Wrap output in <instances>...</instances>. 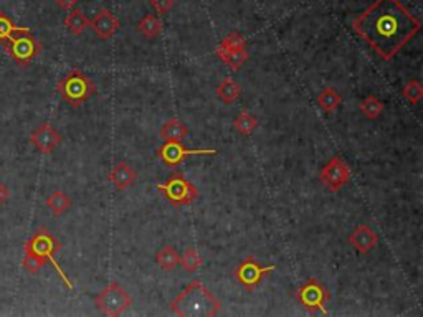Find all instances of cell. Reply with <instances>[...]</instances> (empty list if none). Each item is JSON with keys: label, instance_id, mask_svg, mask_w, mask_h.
Listing matches in <instances>:
<instances>
[{"label": "cell", "instance_id": "6da1fadb", "mask_svg": "<svg viewBox=\"0 0 423 317\" xmlns=\"http://www.w3.org/2000/svg\"><path fill=\"white\" fill-rule=\"evenodd\" d=\"M420 29L422 22L400 0H374L352 20V30L385 61L394 58Z\"/></svg>", "mask_w": 423, "mask_h": 317}, {"label": "cell", "instance_id": "7a4b0ae2", "mask_svg": "<svg viewBox=\"0 0 423 317\" xmlns=\"http://www.w3.org/2000/svg\"><path fill=\"white\" fill-rule=\"evenodd\" d=\"M222 304L200 281L191 284L170 302V311L180 317H214Z\"/></svg>", "mask_w": 423, "mask_h": 317}, {"label": "cell", "instance_id": "3957f363", "mask_svg": "<svg viewBox=\"0 0 423 317\" xmlns=\"http://www.w3.org/2000/svg\"><path fill=\"white\" fill-rule=\"evenodd\" d=\"M56 92L61 96V99L77 108V106L86 103L95 95L96 86L85 73L79 72V70H72L58 81Z\"/></svg>", "mask_w": 423, "mask_h": 317}, {"label": "cell", "instance_id": "277c9868", "mask_svg": "<svg viewBox=\"0 0 423 317\" xmlns=\"http://www.w3.org/2000/svg\"><path fill=\"white\" fill-rule=\"evenodd\" d=\"M61 248L60 241L56 240L55 236L51 235L50 231H48V228L45 227H40L37 231L33 233V236L30 238L29 241H25L24 250H30L33 251V253H37L38 257H42L45 261H50L51 266L55 268L56 273H58L61 281L66 284V288L73 289V283L68 279V276H66V273L61 270V266L58 264V261L55 259V254L58 253Z\"/></svg>", "mask_w": 423, "mask_h": 317}, {"label": "cell", "instance_id": "5b68a950", "mask_svg": "<svg viewBox=\"0 0 423 317\" xmlns=\"http://www.w3.org/2000/svg\"><path fill=\"white\" fill-rule=\"evenodd\" d=\"M3 50L19 66H29L33 58L42 53L43 47L30 32L13 35L7 42H3Z\"/></svg>", "mask_w": 423, "mask_h": 317}, {"label": "cell", "instance_id": "8992f818", "mask_svg": "<svg viewBox=\"0 0 423 317\" xmlns=\"http://www.w3.org/2000/svg\"><path fill=\"white\" fill-rule=\"evenodd\" d=\"M156 188L164 193L166 200L172 206H185L191 205L198 198V190L191 180L182 175H172L166 184H157Z\"/></svg>", "mask_w": 423, "mask_h": 317}, {"label": "cell", "instance_id": "52a82bcc", "mask_svg": "<svg viewBox=\"0 0 423 317\" xmlns=\"http://www.w3.org/2000/svg\"><path fill=\"white\" fill-rule=\"evenodd\" d=\"M96 307L109 317H118L132 306V298L118 283H111L95 298Z\"/></svg>", "mask_w": 423, "mask_h": 317}, {"label": "cell", "instance_id": "ba28073f", "mask_svg": "<svg viewBox=\"0 0 423 317\" xmlns=\"http://www.w3.org/2000/svg\"><path fill=\"white\" fill-rule=\"evenodd\" d=\"M296 298L298 301L301 302L304 309L310 311L311 314H314L317 311L323 312L324 316L329 314L328 307H326V302L329 301L330 294L329 291L319 283V281L314 279V277H311L310 281H306V283L298 289Z\"/></svg>", "mask_w": 423, "mask_h": 317}, {"label": "cell", "instance_id": "9c48e42d", "mask_svg": "<svg viewBox=\"0 0 423 317\" xmlns=\"http://www.w3.org/2000/svg\"><path fill=\"white\" fill-rule=\"evenodd\" d=\"M275 264L263 266V264H260L253 257H248L235 268L233 276H235V279L244 286L245 289L253 291L257 286H260V283H262L268 273L275 271Z\"/></svg>", "mask_w": 423, "mask_h": 317}, {"label": "cell", "instance_id": "30bf717a", "mask_svg": "<svg viewBox=\"0 0 423 317\" xmlns=\"http://www.w3.org/2000/svg\"><path fill=\"white\" fill-rule=\"evenodd\" d=\"M215 149H185L180 140H166L159 147L157 156L167 167H177L189 156H217Z\"/></svg>", "mask_w": 423, "mask_h": 317}, {"label": "cell", "instance_id": "8fae6325", "mask_svg": "<svg viewBox=\"0 0 423 317\" xmlns=\"http://www.w3.org/2000/svg\"><path fill=\"white\" fill-rule=\"evenodd\" d=\"M351 169L341 157H333L319 172V180L329 192H339L349 182Z\"/></svg>", "mask_w": 423, "mask_h": 317}, {"label": "cell", "instance_id": "7c38bea8", "mask_svg": "<svg viewBox=\"0 0 423 317\" xmlns=\"http://www.w3.org/2000/svg\"><path fill=\"white\" fill-rule=\"evenodd\" d=\"M61 134L48 122H43L30 134V143L38 149L42 154H51L61 144Z\"/></svg>", "mask_w": 423, "mask_h": 317}, {"label": "cell", "instance_id": "4fadbf2b", "mask_svg": "<svg viewBox=\"0 0 423 317\" xmlns=\"http://www.w3.org/2000/svg\"><path fill=\"white\" fill-rule=\"evenodd\" d=\"M90 25L96 37L101 40L111 38L113 35L118 32L119 26H121L119 20L113 15L111 10H108V8H101V10L95 15V19L90 22Z\"/></svg>", "mask_w": 423, "mask_h": 317}, {"label": "cell", "instance_id": "5bb4252c", "mask_svg": "<svg viewBox=\"0 0 423 317\" xmlns=\"http://www.w3.org/2000/svg\"><path fill=\"white\" fill-rule=\"evenodd\" d=\"M347 240L360 254H367L378 243V236L376 235V231L367 227V225H359Z\"/></svg>", "mask_w": 423, "mask_h": 317}, {"label": "cell", "instance_id": "9a60e30c", "mask_svg": "<svg viewBox=\"0 0 423 317\" xmlns=\"http://www.w3.org/2000/svg\"><path fill=\"white\" fill-rule=\"evenodd\" d=\"M136 179H138V172L131 169L125 161L119 162L108 177L109 182H111L118 190H126V188H129L131 185L136 182Z\"/></svg>", "mask_w": 423, "mask_h": 317}, {"label": "cell", "instance_id": "2e32d148", "mask_svg": "<svg viewBox=\"0 0 423 317\" xmlns=\"http://www.w3.org/2000/svg\"><path fill=\"white\" fill-rule=\"evenodd\" d=\"M217 55L223 63H227L232 70H235V72H238V70L245 65V61L248 60V51H246V48H244V50H228V48L218 47Z\"/></svg>", "mask_w": 423, "mask_h": 317}, {"label": "cell", "instance_id": "e0dca14e", "mask_svg": "<svg viewBox=\"0 0 423 317\" xmlns=\"http://www.w3.org/2000/svg\"><path fill=\"white\" fill-rule=\"evenodd\" d=\"M179 261H180V257H179L177 250L170 245L162 246V248L159 250L156 254V263L162 271H172L174 268L179 266Z\"/></svg>", "mask_w": 423, "mask_h": 317}, {"label": "cell", "instance_id": "ac0fdd59", "mask_svg": "<svg viewBox=\"0 0 423 317\" xmlns=\"http://www.w3.org/2000/svg\"><path fill=\"white\" fill-rule=\"evenodd\" d=\"M136 29H138V32L143 35L144 38L154 40V38H157L159 35H161L162 24L156 15H152V13H145L143 19L139 20V24H138V26H136Z\"/></svg>", "mask_w": 423, "mask_h": 317}, {"label": "cell", "instance_id": "d6986e66", "mask_svg": "<svg viewBox=\"0 0 423 317\" xmlns=\"http://www.w3.org/2000/svg\"><path fill=\"white\" fill-rule=\"evenodd\" d=\"M241 95V88L238 86V83L232 78H225L220 81L217 86V96L223 101L225 104H232L233 101H237Z\"/></svg>", "mask_w": 423, "mask_h": 317}, {"label": "cell", "instance_id": "ffe728a7", "mask_svg": "<svg viewBox=\"0 0 423 317\" xmlns=\"http://www.w3.org/2000/svg\"><path fill=\"white\" fill-rule=\"evenodd\" d=\"M65 26L78 37V35H81L90 26V20L86 19V15L79 8H72L65 19Z\"/></svg>", "mask_w": 423, "mask_h": 317}, {"label": "cell", "instance_id": "44dd1931", "mask_svg": "<svg viewBox=\"0 0 423 317\" xmlns=\"http://www.w3.org/2000/svg\"><path fill=\"white\" fill-rule=\"evenodd\" d=\"M187 134L189 127L182 124L179 119H169V121L161 127V136L166 140H182Z\"/></svg>", "mask_w": 423, "mask_h": 317}, {"label": "cell", "instance_id": "7402d4cb", "mask_svg": "<svg viewBox=\"0 0 423 317\" xmlns=\"http://www.w3.org/2000/svg\"><path fill=\"white\" fill-rule=\"evenodd\" d=\"M30 32L29 26H20L15 25L12 22V19L6 13H0V42H7L8 38H12L13 35H19V33H26Z\"/></svg>", "mask_w": 423, "mask_h": 317}, {"label": "cell", "instance_id": "603a6c76", "mask_svg": "<svg viewBox=\"0 0 423 317\" xmlns=\"http://www.w3.org/2000/svg\"><path fill=\"white\" fill-rule=\"evenodd\" d=\"M317 104L321 106L323 111L333 113L336 111L339 104H341V96H339V92L334 90V88H324V90L319 92V96H317Z\"/></svg>", "mask_w": 423, "mask_h": 317}, {"label": "cell", "instance_id": "cb8c5ba5", "mask_svg": "<svg viewBox=\"0 0 423 317\" xmlns=\"http://www.w3.org/2000/svg\"><path fill=\"white\" fill-rule=\"evenodd\" d=\"M47 206L55 215H63L65 211L72 206V198L66 195L65 192L55 190L50 197L47 198Z\"/></svg>", "mask_w": 423, "mask_h": 317}, {"label": "cell", "instance_id": "d4e9b609", "mask_svg": "<svg viewBox=\"0 0 423 317\" xmlns=\"http://www.w3.org/2000/svg\"><path fill=\"white\" fill-rule=\"evenodd\" d=\"M257 126H258L257 117L246 111L238 114V116L235 117V121H233V127H235V129L240 132L241 136H250L251 132L257 129Z\"/></svg>", "mask_w": 423, "mask_h": 317}, {"label": "cell", "instance_id": "484cf974", "mask_svg": "<svg viewBox=\"0 0 423 317\" xmlns=\"http://www.w3.org/2000/svg\"><path fill=\"white\" fill-rule=\"evenodd\" d=\"M360 111H362L365 117L374 121V119H377L382 114L383 104L381 99L376 98V96H367V98L360 103Z\"/></svg>", "mask_w": 423, "mask_h": 317}, {"label": "cell", "instance_id": "4316f807", "mask_svg": "<svg viewBox=\"0 0 423 317\" xmlns=\"http://www.w3.org/2000/svg\"><path fill=\"white\" fill-rule=\"evenodd\" d=\"M179 264L182 266V270L185 273H195L198 268L202 266V258H200V254L197 253V250L189 248V250H185V253L180 257Z\"/></svg>", "mask_w": 423, "mask_h": 317}, {"label": "cell", "instance_id": "83f0119b", "mask_svg": "<svg viewBox=\"0 0 423 317\" xmlns=\"http://www.w3.org/2000/svg\"><path fill=\"white\" fill-rule=\"evenodd\" d=\"M24 251L25 253H24V259H22V266H24L30 275H37V273L45 266L47 261L42 257H38L37 253H33V251L30 250H24Z\"/></svg>", "mask_w": 423, "mask_h": 317}, {"label": "cell", "instance_id": "f1b7e54d", "mask_svg": "<svg viewBox=\"0 0 423 317\" xmlns=\"http://www.w3.org/2000/svg\"><path fill=\"white\" fill-rule=\"evenodd\" d=\"M402 96L408 101L410 104L420 103L422 98H423V88L420 85V81H417V79H412V81H408L407 85L404 86Z\"/></svg>", "mask_w": 423, "mask_h": 317}, {"label": "cell", "instance_id": "f546056e", "mask_svg": "<svg viewBox=\"0 0 423 317\" xmlns=\"http://www.w3.org/2000/svg\"><path fill=\"white\" fill-rule=\"evenodd\" d=\"M220 47L228 48V50H244V48H246V42L240 33L233 32L228 35V37L223 38V42L220 43Z\"/></svg>", "mask_w": 423, "mask_h": 317}, {"label": "cell", "instance_id": "4dcf8cb0", "mask_svg": "<svg viewBox=\"0 0 423 317\" xmlns=\"http://www.w3.org/2000/svg\"><path fill=\"white\" fill-rule=\"evenodd\" d=\"M149 3H151V7L159 15H164V13H167L174 7V0H151Z\"/></svg>", "mask_w": 423, "mask_h": 317}, {"label": "cell", "instance_id": "1f68e13d", "mask_svg": "<svg viewBox=\"0 0 423 317\" xmlns=\"http://www.w3.org/2000/svg\"><path fill=\"white\" fill-rule=\"evenodd\" d=\"M56 6L60 8H63V10H72V8L77 7V3L79 0H55Z\"/></svg>", "mask_w": 423, "mask_h": 317}, {"label": "cell", "instance_id": "d6a6232c", "mask_svg": "<svg viewBox=\"0 0 423 317\" xmlns=\"http://www.w3.org/2000/svg\"><path fill=\"white\" fill-rule=\"evenodd\" d=\"M8 197H10V190H8L7 185L0 180V205H3L6 202H8Z\"/></svg>", "mask_w": 423, "mask_h": 317}]
</instances>
